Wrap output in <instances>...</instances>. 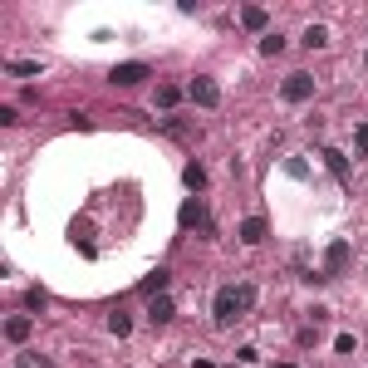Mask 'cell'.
<instances>
[{
	"instance_id": "d6986e66",
	"label": "cell",
	"mask_w": 368,
	"mask_h": 368,
	"mask_svg": "<svg viewBox=\"0 0 368 368\" xmlns=\"http://www.w3.org/2000/svg\"><path fill=\"white\" fill-rule=\"evenodd\" d=\"M20 368H49V364H44V354H20Z\"/></svg>"
},
{
	"instance_id": "7c38bea8",
	"label": "cell",
	"mask_w": 368,
	"mask_h": 368,
	"mask_svg": "<svg viewBox=\"0 0 368 368\" xmlns=\"http://www.w3.org/2000/svg\"><path fill=\"white\" fill-rule=\"evenodd\" d=\"M304 44H309V49H324V44H329V30H324V25H309V30H304Z\"/></svg>"
},
{
	"instance_id": "6da1fadb",
	"label": "cell",
	"mask_w": 368,
	"mask_h": 368,
	"mask_svg": "<svg viewBox=\"0 0 368 368\" xmlns=\"http://www.w3.org/2000/svg\"><path fill=\"white\" fill-rule=\"evenodd\" d=\"M256 304V285H221L216 290V304H211V319L216 324H231L241 309H251Z\"/></svg>"
},
{
	"instance_id": "8fae6325",
	"label": "cell",
	"mask_w": 368,
	"mask_h": 368,
	"mask_svg": "<svg viewBox=\"0 0 368 368\" xmlns=\"http://www.w3.org/2000/svg\"><path fill=\"white\" fill-rule=\"evenodd\" d=\"M241 25H246V30H266V25H271V15H266L261 5H246V10H241Z\"/></svg>"
},
{
	"instance_id": "3957f363",
	"label": "cell",
	"mask_w": 368,
	"mask_h": 368,
	"mask_svg": "<svg viewBox=\"0 0 368 368\" xmlns=\"http://www.w3.org/2000/svg\"><path fill=\"white\" fill-rule=\"evenodd\" d=\"M349 271V241H329V251H324V280L344 275Z\"/></svg>"
},
{
	"instance_id": "277c9868",
	"label": "cell",
	"mask_w": 368,
	"mask_h": 368,
	"mask_svg": "<svg viewBox=\"0 0 368 368\" xmlns=\"http://www.w3.org/2000/svg\"><path fill=\"white\" fill-rule=\"evenodd\" d=\"M108 79H113L118 89H133V84H143V79H148V64H138V59H133V64H118Z\"/></svg>"
},
{
	"instance_id": "9a60e30c",
	"label": "cell",
	"mask_w": 368,
	"mask_h": 368,
	"mask_svg": "<svg viewBox=\"0 0 368 368\" xmlns=\"http://www.w3.org/2000/svg\"><path fill=\"white\" fill-rule=\"evenodd\" d=\"M108 329H113L118 339H128V334H133V319H128V314H108Z\"/></svg>"
},
{
	"instance_id": "5bb4252c",
	"label": "cell",
	"mask_w": 368,
	"mask_h": 368,
	"mask_svg": "<svg viewBox=\"0 0 368 368\" xmlns=\"http://www.w3.org/2000/svg\"><path fill=\"white\" fill-rule=\"evenodd\" d=\"M167 280H172V275H167V271H158V275H148V280H143V295H162V290H167Z\"/></svg>"
},
{
	"instance_id": "52a82bcc",
	"label": "cell",
	"mask_w": 368,
	"mask_h": 368,
	"mask_svg": "<svg viewBox=\"0 0 368 368\" xmlns=\"http://www.w3.org/2000/svg\"><path fill=\"white\" fill-rule=\"evenodd\" d=\"M319 158H324V162H329V172H334V177H339V182H349V158H344V153H339V148H324V153H319Z\"/></svg>"
},
{
	"instance_id": "7a4b0ae2",
	"label": "cell",
	"mask_w": 368,
	"mask_h": 368,
	"mask_svg": "<svg viewBox=\"0 0 368 368\" xmlns=\"http://www.w3.org/2000/svg\"><path fill=\"white\" fill-rule=\"evenodd\" d=\"M186 93H191V103H196V108H216V103H221L216 79H206V74H196V79L186 84Z\"/></svg>"
},
{
	"instance_id": "e0dca14e",
	"label": "cell",
	"mask_w": 368,
	"mask_h": 368,
	"mask_svg": "<svg viewBox=\"0 0 368 368\" xmlns=\"http://www.w3.org/2000/svg\"><path fill=\"white\" fill-rule=\"evenodd\" d=\"M182 177H186V186H191V191H201V186H206V172H201V167H196V162H191V167H186Z\"/></svg>"
},
{
	"instance_id": "30bf717a",
	"label": "cell",
	"mask_w": 368,
	"mask_h": 368,
	"mask_svg": "<svg viewBox=\"0 0 368 368\" xmlns=\"http://www.w3.org/2000/svg\"><path fill=\"white\" fill-rule=\"evenodd\" d=\"M172 314H177V309H172V299H167V295H158V299L148 304V319H153V324H167Z\"/></svg>"
},
{
	"instance_id": "ac0fdd59",
	"label": "cell",
	"mask_w": 368,
	"mask_h": 368,
	"mask_svg": "<svg viewBox=\"0 0 368 368\" xmlns=\"http://www.w3.org/2000/svg\"><path fill=\"white\" fill-rule=\"evenodd\" d=\"M280 49H285V40H280V35H266V40H261V54H280Z\"/></svg>"
},
{
	"instance_id": "2e32d148",
	"label": "cell",
	"mask_w": 368,
	"mask_h": 368,
	"mask_svg": "<svg viewBox=\"0 0 368 368\" xmlns=\"http://www.w3.org/2000/svg\"><path fill=\"white\" fill-rule=\"evenodd\" d=\"M177 98H182V89H172V84H162V89H158V108H172Z\"/></svg>"
},
{
	"instance_id": "4fadbf2b",
	"label": "cell",
	"mask_w": 368,
	"mask_h": 368,
	"mask_svg": "<svg viewBox=\"0 0 368 368\" xmlns=\"http://www.w3.org/2000/svg\"><path fill=\"white\" fill-rule=\"evenodd\" d=\"M5 69H10L15 79H30V74H40V64H35V59H10Z\"/></svg>"
},
{
	"instance_id": "ba28073f",
	"label": "cell",
	"mask_w": 368,
	"mask_h": 368,
	"mask_svg": "<svg viewBox=\"0 0 368 368\" xmlns=\"http://www.w3.org/2000/svg\"><path fill=\"white\" fill-rule=\"evenodd\" d=\"M241 241H246V246H261V241H266V221H261V216H246V221H241Z\"/></svg>"
},
{
	"instance_id": "44dd1931",
	"label": "cell",
	"mask_w": 368,
	"mask_h": 368,
	"mask_svg": "<svg viewBox=\"0 0 368 368\" xmlns=\"http://www.w3.org/2000/svg\"><path fill=\"white\" fill-rule=\"evenodd\" d=\"M275 368H295V364H275Z\"/></svg>"
},
{
	"instance_id": "8992f818",
	"label": "cell",
	"mask_w": 368,
	"mask_h": 368,
	"mask_svg": "<svg viewBox=\"0 0 368 368\" xmlns=\"http://www.w3.org/2000/svg\"><path fill=\"white\" fill-rule=\"evenodd\" d=\"M30 329H35V319H30V314H10V319H5V339H10V344H25V339H30Z\"/></svg>"
},
{
	"instance_id": "5b68a950",
	"label": "cell",
	"mask_w": 368,
	"mask_h": 368,
	"mask_svg": "<svg viewBox=\"0 0 368 368\" xmlns=\"http://www.w3.org/2000/svg\"><path fill=\"white\" fill-rule=\"evenodd\" d=\"M280 93H285L290 103H304V98H314V79H309V74H290Z\"/></svg>"
},
{
	"instance_id": "9c48e42d",
	"label": "cell",
	"mask_w": 368,
	"mask_h": 368,
	"mask_svg": "<svg viewBox=\"0 0 368 368\" xmlns=\"http://www.w3.org/2000/svg\"><path fill=\"white\" fill-rule=\"evenodd\" d=\"M182 231H191V226H206V211H201V201H182Z\"/></svg>"
},
{
	"instance_id": "ffe728a7",
	"label": "cell",
	"mask_w": 368,
	"mask_h": 368,
	"mask_svg": "<svg viewBox=\"0 0 368 368\" xmlns=\"http://www.w3.org/2000/svg\"><path fill=\"white\" fill-rule=\"evenodd\" d=\"M354 148H359V153H364V158H368V123H364V128H359V133H354Z\"/></svg>"
}]
</instances>
